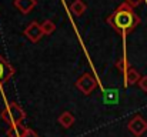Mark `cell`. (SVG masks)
Masks as SVG:
<instances>
[{
    "label": "cell",
    "instance_id": "cell-6",
    "mask_svg": "<svg viewBox=\"0 0 147 137\" xmlns=\"http://www.w3.org/2000/svg\"><path fill=\"white\" fill-rule=\"evenodd\" d=\"M14 74V69L13 66L0 54V87Z\"/></svg>",
    "mask_w": 147,
    "mask_h": 137
},
{
    "label": "cell",
    "instance_id": "cell-8",
    "mask_svg": "<svg viewBox=\"0 0 147 137\" xmlns=\"http://www.w3.org/2000/svg\"><path fill=\"white\" fill-rule=\"evenodd\" d=\"M140 74H139V72L136 70V69H133V67H129L127 70H126V73H124V84L126 86H131V84H136V83H139L140 82Z\"/></svg>",
    "mask_w": 147,
    "mask_h": 137
},
{
    "label": "cell",
    "instance_id": "cell-12",
    "mask_svg": "<svg viewBox=\"0 0 147 137\" xmlns=\"http://www.w3.org/2000/svg\"><path fill=\"white\" fill-rule=\"evenodd\" d=\"M87 6L83 0H74L71 3V11L74 13V16H82L84 11H86Z\"/></svg>",
    "mask_w": 147,
    "mask_h": 137
},
{
    "label": "cell",
    "instance_id": "cell-2",
    "mask_svg": "<svg viewBox=\"0 0 147 137\" xmlns=\"http://www.w3.org/2000/svg\"><path fill=\"white\" fill-rule=\"evenodd\" d=\"M0 117L10 127V126H14V124H20L26 119V113L23 111V109L19 104H16L14 101H11V103H9L3 109Z\"/></svg>",
    "mask_w": 147,
    "mask_h": 137
},
{
    "label": "cell",
    "instance_id": "cell-16",
    "mask_svg": "<svg viewBox=\"0 0 147 137\" xmlns=\"http://www.w3.org/2000/svg\"><path fill=\"white\" fill-rule=\"evenodd\" d=\"M22 137H40V136H39V134H37L34 130H32V129H27V130L24 132V134H23Z\"/></svg>",
    "mask_w": 147,
    "mask_h": 137
},
{
    "label": "cell",
    "instance_id": "cell-13",
    "mask_svg": "<svg viewBox=\"0 0 147 137\" xmlns=\"http://www.w3.org/2000/svg\"><path fill=\"white\" fill-rule=\"evenodd\" d=\"M42 30H43L45 34H51V33H54V30H56V24H54L51 20H46V22L42 23Z\"/></svg>",
    "mask_w": 147,
    "mask_h": 137
},
{
    "label": "cell",
    "instance_id": "cell-14",
    "mask_svg": "<svg viewBox=\"0 0 147 137\" xmlns=\"http://www.w3.org/2000/svg\"><path fill=\"white\" fill-rule=\"evenodd\" d=\"M116 67H117V69H119V70H120L121 73H126V70H127V69H129L130 66L127 64V61H126L124 59H120V60H119V61L116 63Z\"/></svg>",
    "mask_w": 147,
    "mask_h": 137
},
{
    "label": "cell",
    "instance_id": "cell-3",
    "mask_svg": "<svg viewBox=\"0 0 147 137\" xmlns=\"http://www.w3.org/2000/svg\"><path fill=\"white\" fill-rule=\"evenodd\" d=\"M76 87L82 91L83 94L89 96L92 91L97 87V80H96L92 74L84 73V74H83V76H80V77H79V80L76 82Z\"/></svg>",
    "mask_w": 147,
    "mask_h": 137
},
{
    "label": "cell",
    "instance_id": "cell-4",
    "mask_svg": "<svg viewBox=\"0 0 147 137\" xmlns=\"http://www.w3.org/2000/svg\"><path fill=\"white\" fill-rule=\"evenodd\" d=\"M127 129H129V132H130L133 136L140 137L147 132V121L142 116H134V117L129 121Z\"/></svg>",
    "mask_w": 147,
    "mask_h": 137
},
{
    "label": "cell",
    "instance_id": "cell-15",
    "mask_svg": "<svg viewBox=\"0 0 147 137\" xmlns=\"http://www.w3.org/2000/svg\"><path fill=\"white\" fill-rule=\"evenodd\" d=\"M139 86H140V89H142L143 91H147V76H143V77L140 79Z\"/></svg>",
    "mask_w": 147,
    "mask_h": 137
},
{
    "label": "cell",
    "instance_id": "cell-5",
    "mask_svg": "<svg viewBox=\"0 0 147 137\" xmlns=\"http://www.w3.org/2000/svg\"><path fill=\"white\" fill-rule=\"evenodd\" d=\"M24 34H26V37H27L29 40H32L33 43H37V42L45 36V33H43V30H42V24H39L37 22H32V23L24 29Z\"/></svg>",
    "mask_w": 147,
    "mask_h": 137
},
{
    "label": "cell",
    "instance_id": "cell-9",
    "mask_svg": "<svg viewBox=\"0 0 147 137\" xmlns=\"http://www.w3.org/2000/svg\"><path fill=\"white\" fill-rule=\"evenodd\" d=\"M57 121H59V123H60V126H63L64 129H70V127L74 124L76 119H74V116H73L70 111H63V113L59 116Z\"/></svg>",
    "mask_w": 147,
    "mask_h": 137
},
{
    "label": "cell",
    "instance_id": "cell-17",
    "mask_svg": "<svg viewBox=\"0 0 147 137\" xmlns=\"http://www.w3.org/2000/svg\"><path fill=\"white\" fill-rule=\"evenodd\" d=\"M140 1H142V0H126V3H129V4L133 6V7L137 6V4H140Z\"/></svg>",
    "mask_w": 147,
    "mask_h": 137
},
{
    "label": "cell",
    "instance_id": "cell-10",
    "mask_svg": "<svg viewBox=\"0 0 147 137\" xmlns=\"http://www.w3.org/2000/svg\"><path fill=\"white\" fill-rule=\"evenodd\" d=\"M103 101L107 103V104H116V103H119V91L114 90V89L104 90V93H103Z\"/></svg>",
    "mask_w": 147,
    "mask_h": 137
},
{
    "label": "cell",
    "instance_id": "cell-7",
    "mask_svg": "<svg viewBox=\"0 0 147 137\" xmlns=\"http://www.w3.org/2000/svg\"><path fill=\"white\" fill-rule=\"evenodd\" d=\"M13 4H14V7L19 11H22L23 14H27V13H30L36 7L37 1L36 0H14Z\"/></svg>",
    "mask_w": 147,
    "mask_h": 137
},
{
    "label": "cell",
    "instance_id": "cell-1",
    "mask_svg": "<svg viewBox=\"0 0 147 137\" xmlns=\"http://www.w3.org/2000/svg\"><path fill=\"white\" fill-rule=\"evenodd\" d=\"M107 23L116 32L121 34H127L136 29V26L140 23V17L134 11L133 6L124 1L107 17Z\"/></svg>",
    "mask_w": 147,
    "mask_h": 137
},
{
    "label": "cell",
    "instance_id": "cell-11",
    "mask_svg": "<svg viewBox=\"0 0 147 137\" xmlns=\"http://www.w3.org/2000/svg\"><path fill=\"white\" fill-rule=\"evenodd\" d=\"M27 129L20 123V124H14V126H10L7 129V137H22L24 134Z\"/></svg>",
    "mask_w": 147,
    "mask_h": 137
}]
</instances>
